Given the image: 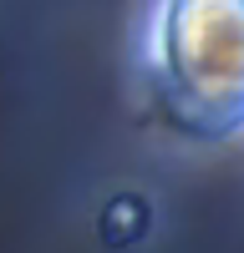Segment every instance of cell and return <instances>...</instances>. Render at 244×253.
Listing matches in <instances>:
<instances>
[{
    "label": "cell",
    "instance_id": "6da1fadb",
    "mask_svg": "<svg viewBox=\"0 0 244 253\" xmlns=\"http://www.w3.org/2000/svg\"><path fill=\"white\" fill-rule=\"evenodd\" d=\"M142 76L188 142L244 137V0H153Z\"/></svg>",
    "mask_w": 244,
    "mask_h": 253
}]
</instances>
